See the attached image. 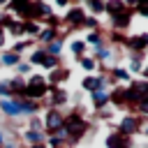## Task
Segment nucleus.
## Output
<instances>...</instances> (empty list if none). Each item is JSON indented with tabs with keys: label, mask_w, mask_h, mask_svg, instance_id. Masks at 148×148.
Here are the masks:
<instances>
[{
	"label": "nucleus",
	"mask_w": 148,
	"mask_h": 148,
	"mask_svg": "<svg viewBox=\"0 0 148 148\" xmlns=\"http://www.w3.org/2000/svg\"><path fill=\"white\" fill-rule=\"evenodd\" d=\"M92 130L90 120L86 118L83 109L81 106H72L65 111V134H67V143L69 146H76L83 141V136Z\"/></svg>",
	"instance_id": "1"
},
{
	"label": "nucleus",
	"mask_w": 148,
	"mask_h": 148,
	"mask_svg": "<svg viewBox=\"0 0 148 148\" xmlns=\"http://www.w3.org/2000/svg\"><path fill=\"white\" fill-rule=\"evenodd\" d=\"M67 104H69V90H67L65 86H51L46 99L42 102L44 109H60V111H62Z\"/></svg>",
	"instance_id": "2"
},
{
	"label": "nucleus",
	"mask_w": 148,
	"mask_h": 148,
	"mask_svg": "<svg viewBox=\"0 0 148 148\" xmlns=\"http://www.w3.org/2000/svg\"><path fill=\"white\" fill-rule=\"evenodd\" d=\"M143 125H146V120L143 118H139L136 113H125L120 120H118V125L113 127V130H118L120 134H125V136H136V134H141V130H143Z\"/></svg>",
	"instance_id": "3"
},
{
	"label": "nucleus",
	"mask_w": 148,
	"mask_h": 148,
	"mask_svg": "<svg viewBox=\"0 0 148 148\" xmlns=\"http://www.w3.org/2000/svg\"><path fill=\"white\" fill-rule=\"evenodd\" d=\"M86 16H88V14H86L83 5H69V9L60 16V18H62V28H65L67 32H69V30H81Z\"/></svg>",
	"instance_id": "4"
},
{
	"label": "nucleus",
	"mask_w": 148,
	"mask_h": 148,
	"mask_svg": "<svg viewBox=\"0 0 148 148\" xmlns=\"http://www.w3.org/2000/svg\"><path fill=\"white\" fill-rule=\"evenodd\" d=\"M42 123H44L46 136H51L60 127H65V111H60V109H44L42 111Z\"/></svg>",
	"instance_id": "5"
},
{
	"label": "nucleus",
	"mask_w": 148,
	"mask_h": 148,
	"mask_svg": "<svg viewBox=\"0 0 148 148\" xmlns=\"http://www.w3.org/2000/svg\"><path fill=\"white\" fill-rule=\"evenodd\" d=\"M30 7H32V0H9L5 5V14H12L18 21H28Z\"/></svg>",
	"instance_id": "6"
},
{
	"label": "nucleus",
	"mask_w": 148,
	"mask_h": 148,
	"mask_svg": "<svg viewBox=\"0 0 148 148\" xmlns=\"http://www.w3.org/2000/svg\"><path fill=\"white\" fill-rule=\"evenodd\" d=\"M125 51L127 53H146L148 51V32H134V35H127V44H125Z\"/></svg>",
	"instance_id": "7"
},
{
	"label": "nucleus",
	"mask_w": 148,
	"mask_h": 148,
	"mask_svg": "<svg viewBox=\"0 0 148 148\" xmlns=\"http://www.w3.org/2000/svg\"><path fill=\"white\" fill-rule=\"evenodd\" d=\"M49 83L44 81V83H28L25 81V99H30V102H44L46 99V95H49Z\"/></svg>",
	"instance_id": "8"
},
{
	"label": "nucleus",
	"mask_w": 148,
	"mask_h": 148,
	"mask_svg": "<svg viewBox=\"0 0 148 148\" xmlns=\"http://www.w3.org/2000/svg\"><path fill=\"white\" fill-rule=\"evenodd\" d=\"M104 146L106 148H134V139L120 134L118 130H111L106 134V139H104Z\"/></svg>",
	"instance_id": "9"
},
{
	"label": "nucleus",
	"mask_w": 148,
	"mask_h": 148,
	"mask_svg": "<svg viewBox=\"0 0 148 148\" xmlns=\"http://www.w3.org/2000/svg\"><path fill=\"white\" fill-rule=\"evenodd\" d=\"M111 21V30H118V32H127V28L132 25V21H134V9H125V12H120V14H116V16H111L109 18Z\"/></svg>",
	"instance_id": "10"
},
{
	"label": "nucleus",
	"mask_w": 148,
	"mask_h": 148,
	"mask_svg": "<svg viewBox=\"0 0 148 148\" xmlns=\"http://www.w3.org/2000/svg\"><path fill=\"white\" fill-rule=\"evenodd\" d=\"M18 139H21L23 148H28V146L46 143V132H37V130H28V127H23V130L18 132Z\"/></svg>",
	"instance_id": "11"
},
{
	"label": "nucleus",
	"mask_w": 148,
	"mask_h": 148,
	"mask_svg": "<svg viewBox=\"0 0 148 148\" xmlns=\"http://www.w3.org/2000/svg\"><path fill=\"white\" fill-rule=\"evenodd\" d=\"M0 113L9 120H16V118H23V111H21V99H0Z\"/></svg>",
	"instance_id": "12"
},
{
	"label": "nucleus",
	"mask_w": 148,
	"mask_h": 148,
	"mask_svg": "<svg viewBox=\"0 0 148 148\" xmlns=\"http://www.w3.org/2000/svg\"><path fill=\"white\" fill-rule=\"evenodd\" d=\"M69 76H72L69 67L60 65V67H56L53 72H49V74H46V83H49V86H65V83L69 81Z\"/></svg>",
	"instance_id": "13"
},
{
	"label": "nucleus",
	"mask_w": 148,
	"mask_h": 148,
	"mask_svg": "<svg viewBox=\"0 0 148 148\" xmlns=\"http://www.w3.org/2000/svg\"><path fill=\"white\" fill-rule=\"evenodd\" d=\"M109 106L113 109H125V86L113 83L109 88Z\"/></svg>",
	"instance_id": "14"
},
{
	"label": "nucleus",
	"mask_w": 148,
	"mask_h": 148,
	"mask_svg": "<svg viewBox=\"0 0 148 148\" xmlns=\"http://www.w3.org/2000/svg\"><path fill=\"white\" fill-rule=\"evenodd\" d=\"M106 74L111 76V81H113V83H120V86L132 81V74L127 72V67H125V65H111Z\"/></svg>",
	"instance_id": "15"
},
{
	"label": "nucleus",
	"mask_w": 148,
	"mask_h": 148,
	"mask_svg": "<svg viewBox=\"0 0 148 148\" xmlns=\"http://www.w3.org/2000/svg\"><path fill=\"white\" fill-rule=\"evenodd\" d=\"M7 86L12 90V99H25V79L23 76H12L7 79Z\"/></svg>",
	"instance_id": "16"
},
{
	"label": "nucleus",
	"mask_w": 148,
	"mask_h": 148,
	"mask_svg": "<svg viewBox=\"0 0 148 148\" xmlns=\"http://www.w3.org/2000/svg\"><path fill=\"white\" fill-rule=\"evenodd\" d=\"M92 58H95V62H97V65H106L109 60H113V58H116V49H111L109 44L97 46V49H92Z\"/></svg>",
	"instance_id": "17"
},
{
	"label": "nucleus",
	"mask_w": 148,
	"mask_h": 148,
	"mask_svg": "<svg viewBox=\"0 0 148 148\" xmlns=\"http://www.w3.org/2000/svg\"><path fill=\"white\" fill-rule=\"evenodd\" d=\"M127 72L134 76V74H141V69L146 67V56L141 53H127Z\"/></svg>",
	"instance_id": "18"
},
{
	"label": "nucleus",
	"mask_w": 148,
	"mask_h": 148,
	"mask_svg": "<svg viewBox=\"0 0 148 148\" xmlns=\"http://www.w3.org/2000/svg\"><path fill=\"white\" fill-rule=\"evenodd\" d=\"M58 35H60V30H53V28L42 25V28H39V32H37V37H35V42H37L39 46H49L51 42H56V39H58Z\"/></svg>",
	"instance_id": "19"
},
{
	"label": "nucleus",
	"mask_w": 148,
	"mask_h": 148,
	"mask_svg": "<svg viewBox=\"0 0 148 148\" xmlns=\"http://www.w3.org/2000/svg\"><path fill=\"white\" fill-rule=\"evenodd\" d=\"M65 37H67V30H60L58 39L51 42L49 46H42L46 51V56H56V58H62V49H65Z\"/></svg>",
	"instance_id": "20"
},
{
	"label": "nucleus",
	"mask_w": 148,
	"mask_h": 148,
	"mask_svg": "<svg viewBox=\"0 0 148 148\" xmlns=\"http://www.w3.org/2000/svg\"><path fill=\"white\" fill-rule=\"evenodd\" d=\"M83 42H86L88 46H92V49L104 46V44H106V30H92V32H86V35H83Z\"/></svg>",
	"instance_id": "21"
},
{
	"label": "nucleus",
	"mask_w": 148,
	"mask_h": 148,
	"mask_svg": "<svg viewBox=\"0 0 148 148\" xmlns=\"http://www.w3.org/2000/svg\"><path fill=\"white\" fill-rule=\"evenodd\" d=\"M106 44H109L111 49H125V44H127V32L106 30Z\"/></svg>",
	"instance_id": "22"
},
{
	"label": "nucleus",
	"mask_w": 148,
	"mask_h": 148,
	"mask_svg": "<svg viewBox=\"0 0 148 148\" xmlns=\"http://www.w3.org/2000/svg\"><path fill=\"white\" fill-rule=\"evenodd\" d=\"M90 106L95 111H102L109 106V90H95L90 92Z\"/></svg>",
	"instance_id": "23"
},
{
	"label": "nucleus",
	"mask_w": 148,
	"mask_h": 148,
	"mask_svg": "<svg viewBox=\"0 0 148 148\" xmlns=\"http://www.w3.org/2000/svg\"><path fill=\"white\" fill-rule=\"evenodd\" d=\"M21 60H23V56H18V53H14V51H9V49L0 51V67H9V69H14Z\"/></svg>",
	"instance_id": "24"
},
{
	"label": "nucleus",
	"mask_w": 148,
	"mask_h": 148,
	"mask_svg": "<svg viewBox=\"0 0 148 148\" xmlns=\"http://www.w3.org/2000/svg\"><path fill=\"white\" fill-rule=\"evenodd\" d=\"M127 9V5L123 2V0H106L104 2V14L111 18V16H116V14H120V12H125Z\"/></svg>",
	"instance_id": "25"
},
{
	"label": "nucleus",
	"mask_w": 148,
	"mask_h": 148,
	"mask_svg": "<svg viewBox=\"0 0 148 148\" xmlns=\"http://www.w3.org/2000/svg\"><path fill=\"white\" fill-rule=\"evenodd\" d=\"M39 28H42V23H37V21H21V32L28 39H35L37 32H39Z\"/></svg>",
	"instance_id": "26"
},
{
	"label": "nucleus",
	"mask_w": 148,
	"mask_h": 148,
	"mask_svg": "<svg viewBox=\"0 0 148 148\" xmlns=\"http://www.w3.org/2000/svg\"><path fill=\"white\" fill-rule=\"evenodd\" d=\"M35 46V39H28V37H21V39H16L12 46H9V51H14V53H18V56H23L25 51H30Z\"/></svg>",
	"instance_id": "27"
},
{
	"label": "nucleus",
	"mask_w": 148,
	"mask_h": 148,
	"mask_svg": "<svg viewBox=\"0 0 148 148\" xmlns=\"http://www.w3.org/2000/svg\"><path fill=\"white\" fill-rule=\"evenodd\" d=\"M83 9H86V14L99 18V16L104 14V2H99V0H86V2H83Z\"/></svg>",
	"instance_id": "28"
},
{
	"label": "nucleus",
	"mask_w": 148,
	"mask_h": 148,
	"mask_svg": "<svg viewBox=\"0 0 148 148\" xmlns=\"http://www.w3.org/2000/svg\"><path fill=\"white\" fill-rule=\"evenodd\" d=\"M69 53L74 58H81V56H88V44L83 39H72L69 42Z\"/></svg>",
	"instance_id": "29"
},
{
	"label": "nucleus",
	"mask_w": 148,
	"mask_h": 148,
	"mask_svg": "<svg viewBox=\"0 0 148 148\" xmlns=\"http://www.w3.org/2000/svg\"><path fill=\"white\" fill-rule=\"evenodd\" d=\"M44 58H46V51H44L42 46H37V49H32V51L28 53V62H30L32 67H42V62H44Z\"/></svg>",
	"instance_id": "30"
},
{
	"label": "nucleus",
	"mask_w": 148,
	"mask_h": 148,
	"mask_svg": "<svg viewBox=\"0 0 148 148\" xmlns=\"http://www.w3.org/2000/svg\"><path fill=\"white\" fill-rule=\"evenodd\" d=\"M76 62H79V67H81L83 72H88V74H95V72H97V62H95L92 56H81V58H76Z\"/></svg>",
	"instance_id": "31"
},
{
	"label": "nucleus",
	"mask_w": 148,
	"mask_h": 148,
	"mask_svg": "<svg viewBox=\"0 0 148 148\" xmlns=\"http://www.w3.org/2000/svg\"><path fill=\"white\" fill-rule=\"evenodd\" d=\"M81 30H83V32H92V30H102V21H99L97 16H90V14H88V16L83 18V25H81Z\"/></svg>",
	"instance_id": "32"
},
{
	"label": "nucleus",
	"mask_w": 148,
	"mask_h": 148,
	"mask_svg": "<svg viewBox=\"0 0 148 148\" xmlns=\"http://www.w3.org/2000/svg\"><path fill=\"white\" fill-rule=\"evenodd\" d=\"M81 90H86L88 95L97 90V74H86L81 79Z\"/></svg>",
	"instance_id": "33"
},
{
	"label": "nucleus",
	"mask_w": 148,
	"mask_h": 148,
	"mask_svg": "<svg viewBox=\"0 0 148 148\" xmlns=\"http://www.w3.org/2000/svg\"><path fill=\"white\" fill-rule=\"evenodd\" d=\"M42 25H46V28H53V30H62V18H60V14H56V12H51L44 21H42Z\"/></svg>",
	"instance_id": "34"
},
{
	"label": "nucleus",
	"mask_w": 148,
	"mask_h": 148,
	"mask_svg": "<svg viewBox=\"0 0 148 148\" xmlns=\"http://www.w3.org/2000/svg\"><path fill=\"white\" fill-rule=\"evenodd\" d=\"M62 65V58H56V56H46L44 58V62H42V69L49 74V72H53L56 67H60Z\"/></svg>",
	"instance_id": "35"
},
{
	"label": "nucleus",
	"mask_w": 148,
	"mask_h": 148,
	"mask_svg": "<svg viewBox=\"0 0 148 148\" xmlns=\"http://www.w3.org/2000/svg\"><path fill=\"white\" fill-rule=\"evenodd\" d=\"M32 65L28 62V60H21L16 67H14V72H16V76H23V79H28V74H32Z\"/></svg>",
	"instance_id": "36"
},
{
	"label": "nucleus",
	"mask_w": 148,
	"mask_h": 148,
	"mask_svg": "<svg viewBox=\"0 0 148 148\" xmlns=\"http://www.w3.org/2000/svg\"><path fill=\"white\" fill-rule=\"evenodd\" d=\"M25 127H28V130H37V132H44V123H42V116H32V118H28Z\"/></svg>",
	"instance_id": "37"
},
{
	"label": "nucleus",
	"mask_w": 148,
	"mask_h": 148,
	"mask_svg": "<svg viewBox=\"0 0 148 148\" xmlns=\"http://www.w3.org/2000/svg\"><path fill=\"white\" fill-rule=\"evenodd\" d=\"M0 99H12V90L7 86V79H0Z\"/></svg>",
	"instance_id": "38"
},
{
	"label": "nucleus",
	"mask_w": 148,
	"mask_h": 148,
	"mask_svg": "<svg viewBox=\"0 0 148 148\" xmlns=\"http://www.w3.org/2000/svg\"><path fill=\"white\" fill-rule=\"evenodd\" d=\"M95 116H97V120H111V116H113V111L106 106V109H102V111H95Z\"/></svg>",
	"instance_id": "39"
},
{
	"label": "nucleus",
	"mask_w": 148,
	"mask_h": 148,
	"mask_svg": "<svg viewBox=\"0 0 148 148\" xmlns=\"http://www.w3.org/2000/svg\"><path fill=\"white\" fill-rule=\"evenodd\" d=\"M25 81H28V83H44V81H46V76H44V74H30Z\"/></svg>",
	"instance_id": "40"
},
{
	"label": "nucleus",
	"mask_w": 148,
	"mask_h": 148,
	"mask_svg": "<svg viewBox=\"0 0 148 148\" xmlns=\"http://www.w3.org/2000/svg\"><path fill=\"white\" fill-rule=\"evenodd\" d=\"M56 7H58V9H65V12H67V9H69V0H56Z\"/></svg>",
	"instance_id": "41"
},
{
	"label": "nucleus",
	"mask_w": 148,
	"mask_h": 148,
	"mask_svg": "<svg viewBox=\"0 0 148 148\" xmlns=\"http://www.w3.org/2000/svg\"><path fill=\"white\" fill-rule=\"evenodd\" d=\"M5 46H7V35H5V30L0 28V51H5Z\"/></svg>",
	"instance_id": "42"
},
{
	"label": "nucleus",
	"mask_w": 148,
	"mask_h": 148,
	"mask_svg": "<svg viewBox=\"0 0 148 148\" xmlns=\"http://www.w3.org/2000/svg\"><path fill=\"white\" fill-rule=\"evenodd\" d=\"M141 79H143V81H148V65L141 69Z\"/></svg>",
	"instance_id": "43"
},
{
	"label": "nucleus",
	"mask_w": 148,
	"mask_h": 148,
	"mask_svg": "<svg viewBox=\"0 0 148 148\" xmlns=\"http://www.w3.org/2000/svg\"><path fill=\"white\" fill-rule=\"evenodd\" d=\"M5 136H7V132L0 127V148H2V143H5Z\"/></svg>",
	"instance_id": "44"
},
{
	"label": "nucleus",
	"mask_w": 148,
	"mask_h": 148,
	"mask_svg": "<svg viewBox=\"0 0 148 148\" xmlns=\"http://www.w3.org/2000/svg\"><path fill=\"white\" fill-rule=\"evenodd\" d=\"M141 134H143V136H146V139H148V123H146V125H143V130H141Z\"/></svg>",
	"instance_id": "45"
},
{
	"label": "nucleus",
	"mask_w": 148,
	"mask_h": 148,
	"mask_svg": "<svg viewBox=\"0 0 148 148\" xmlns=\"http://www.w3.org/2000/svg\"><path fill=\"white\" fill-rule=\"evenodd\" d=\"M28 148H49L46 143H37V146H28Z\"/></svg>",
	"instance_id": "46"
},
{
	"label": "nucleus",
	"mask_w": 148,
	"mask_h": 148,
	"mask_svg": "<svg viewBox=\"0 0 148 148\" xmlns=\"http://www.w3.org/2000/svg\"><path fill=\"white\" fill-rule=\"evenodd\" d=\"M0 21H2V12H0Z\"/></svg>",
	"instance_id": "47"
},
{
	"label": "nucleus",
	"mask_w": 148,
	"mask_h": 148,
	"mask_svg": "<svg viewBox=\"0 0 148 148\" xmlns=\"http://www.w3.org/2000/svg\"><path fill=\"white\" fill-rule=\"evenodd\" d=\"M146 148H148V146H146Z\"/></svg>",
	"instance_id": "48"
}]
</instances>
